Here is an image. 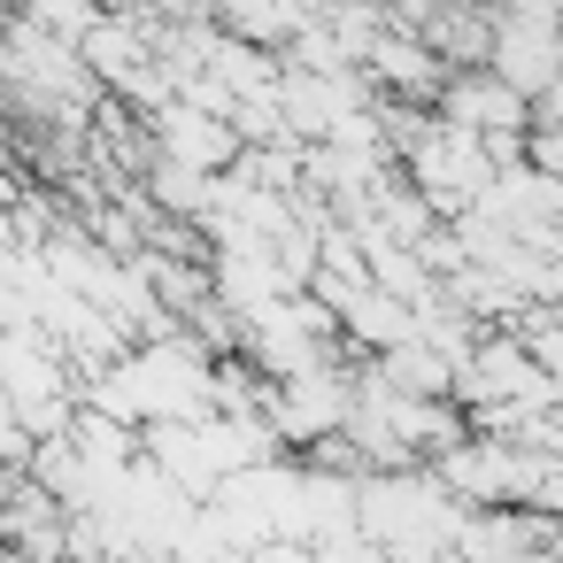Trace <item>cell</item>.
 I'll return each mask as SVG.
<instances>
[{
    "mask_svg": "<svg viewBox=\"0 0 563 563\" xmlns=\"http://www.w3.org/2000/svg\"><path fill=\"white\" fill-rule=\"evenodd\" d=\"M147 132H155V155H163V163H186V170H201V178H217V170L240 155L232 124H224V117H201V109H186V101H163V109L147 117Z\"/></svg>",
    "mask_w": 563,
    "mask_h": 563,
    "instance_id": "obj_3",
    "label": "cell"
},
{
    "mask_svg": "<svg viewBox=\"0 0 563 563\" xmlns=\"http://www.w3.org/2000/svg\"><path fill=\"white\" fill-rule=\"evenodd\" d=\"M401 178L432 201V217H463L471 201H478V186L494 178V155L471 140V132H455V124H424L417 132V147L401 155Z\"/></svg>",
    "mask_w": 563,
    "mask_h": 563,
    "instance_id": "obj_1",
    "label": "cell"
},
{
    "mask_svg": "<svg viewBox=\"0 0 563 563\" xmlns=\"http://www.w3.org/2000/svg\"><path fill=\"white\" fill-rule=\"evenodd\" d=\"M371 371H378V386H394V394H448V371H455V363H448L432 340L401 332L394 347L371 355Z\"/></svg>",
    "mask_w": 563,
    "mask_h": 563,
    "instance_id": "obj_4",
    "label": "cell"
},
{
    "mask_svg": "<svg viewBox=\"0 0 563 563\" xmlns=\"http://www.w3.org/2000/svg\"><path fill=\"white\" fill-rule=\"evenodd\" d=\"M363 70H371L378 93L417 101V109H432V93H440V78H448V63H440L417 32H394V24H378V40L363 47Z\"/></svg>",
    "mask_w": 563,
    "mask_h": 563,
    "instance_id": "obj_2",
    "label": "cell"
},
{
    "mask_svg": "<svg viewBox=\"0 0 563 563\" xmlns=\"http://www.w3.org/2000/svg\"><path fill=\"white\" fill-rule=\"evenodd\" d=\"M232 563H309V540H294V532H263V540H247Z\"/></svg>",
    "mask_w": 563,
    "mask_h": 563,
    "instance_id": "obj_5",
    "label": "cell"
}]
</instances>
